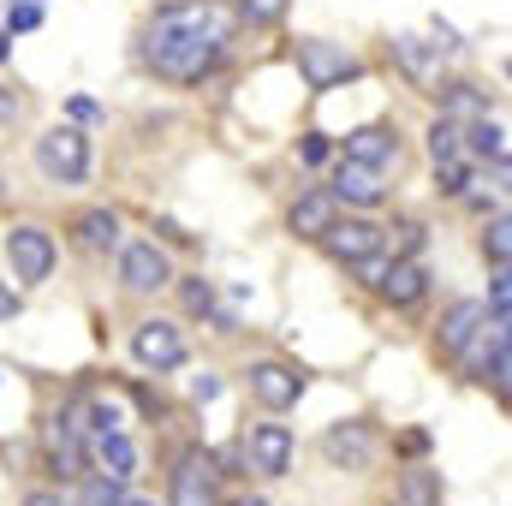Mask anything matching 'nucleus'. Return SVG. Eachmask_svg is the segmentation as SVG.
Listing matches in <instances>:
<instances>
[{"label":"nucleus","instance_id":"obj_12","mask_svg":"<svg viewBox=\"0 0 512 506\" xmlns=\"http://www.w3.org/2000/svg\"><path fill=\"white\" fill-rule=\"evenodd\" d=\"M340 197L334 191H304L298 203H292V215H286V227H292V239H322L334 221H340V209H334Z\"/></svg>","mask_w":512,"mask_h":506},{"label":"nucleus","instance_id":"obj_5","mask_svg":"<svg viewBox=\"0 0 512 506\" xmlns=\"http://www.w3.org/2000/svg\"><path fill=\"white\" fill-rule=\"evenodd\" d=\"M6 262H12V280L36 286V280L54 274V239L42 227H12L6 233Z\"/></svg>","mask_w":512,"mask_h":506},{"label":"nucleus","instance_id":"obj_3","mask_svg":"<svg viewBox=\"0 0 512 506\" xmlns=\"http://www.w3.org/2000/svg\"><path fill=\"white\" fill-rule=\"evenodd\" d=\"M364 66L340 48V42H322V36H304L298 42V78L310 84V90H334V84H346V78H358Z\"/></svg>","mask_w":512,"mask_h":506},{"label":"nucleus","instance_id":"obj_21","mask_svg":"<svg viewBox=\"0 0 512 506\" xmlns=\"http://www.w3.org/2000/svg\"><path fill=\"white\" fill-rule=\"evenodd\" d=\"M477 114H483V96H477L471 84H453V90H447V102H441V120H453V126H459V120H477Z\"/></svg>","mask_w":512,"mask_h":506},{"label":"nucleus","instance_id":"obj_14","mask_svg":"<svg viewBox=\"0 0 512 506\" xmlns=\"http://www.w3.org/2000/svg\"><path fill=\"white\" fill-rule=\"evenodd\" d=\"M334 197H346V203H358V209H376V203L387 197L382 167H364V161H340V167H334Z\"/></svg>","mask_w":512,"mask_h":506},{"label":"nucleus","instance_id":"obj_24","mask_svg":"<svg viewBox=\"0 0 512 506\" xmlns=\"http://www.w3.org/2000/svg\"><path fill=\"white\" fill-rule=\"evenodd\" d=\"M239 18L256 24V30H262V24H280V18H286V0H239Z\"/></svg>","mask_w":512,"mask_h":506},{"label":"nucleus","instance_id":"obj_7","mask_svg":"<svg viewBox=\"0 0 512 506\" xmlns=\"http://www.w3.org/2000/svg\"><path fill=\"white\" fill-rule=\"evenodd\" d=\"M245 459L262 477H286L292 471V429L286 423H256L251 435H245Z\"/></svg>","mask_w":512,"mask_h":506},{"label":"nucleus","instance_id":"obj_27","mask_svg":"<svg viewBox=\"0 0 512 506\" xmlns=\"http://www.w3.org/2000/svg\"><path fill=\"white\" fill-rule=\"evenodd\" d=\"M36 24H42V6H36V0H12V6H6V36H12V30H36Z\"/></svg>","mask_w":512,"mask_h":506},{"label":"nucleus","instance_id":"obj_22","mask_svg":"<svg viewBox=\"0 0 512 506\" xmlns=\"http://www.w3.org/2000/svg\"><path fill=\"white\" fill-rule=\"evenodd\" d=\"M393 54L405 60V72H411V78H429V66H435V54H429L417 36H393Z\"/></svg>","mask_w":512,"mask_h":506},{"label":"nucleus","instance_id":"obj_33","mask_svg":"<svg viewBox=\"0 0 512 506\" xmlns=\"http://www.w3.org/2000/svg\"><path fill=\"white\" fill-rule=\"evenodd\" d=\"M108 429H120V411L114 405H90V435H108Z\"/></svg>","mask_w":512,"mask_h":506},{"label":"nucleus","instance_id":"obj_39","mask_svg":"<svg viewBox=\"0 0 512 506\" xmlns=\"http://www.w3.org/2000/svg\"><path fill=\"white\" fill-rule=\"evenodd\" d=\"M6 42H12V36H6V30H0V60H6Z\"/></svg>","mask_w":512,"mask_h":506},{"label":"nucleus","instance_id":"obj_26","mask_svg":"<svg viewBox=\"0 0 512 506\" xmlns=\"http://www.w3.org/2000/svg\"><path fill=\"white\" fill-rule=\"evenodd\" d=\"M435 167H441V191H447V197H465V191H471V167H465L459 155H453V161H435Z\"/></svg>","mask_w":512,"mask_h":506},{"label":"nucleus","instance_id":"obj_18","mask_svg":"<svg viewBox=\"0 0 512 506\" xmlns=\"http://www.w3.org/2000/svg\"><path fill=\"white\" fill-rule=\"evenodd\" d=\"M96 459H102V477H137V447H131V435L120 429H108V435H96Z\"/></svg>","mask_w":512,"mask_h":506},{"label":"nucleus","instance_id":"obj_1","mask_svg":"<svg viewBox=\"0 0 512 506\" xmlns=\"http://www.w3.org/2000/svg\"><path fill=\"white\" fill-rule=\"evenodd\" d=\"M227 36H233V12L227 6H215V0H173V6L155 12L143 54H149V66L161 78L197 84L203 72H215Z\"/></svg>","mask_w":512,"mask_h":506},{"label":"nucleus","instance_id":"obj_10","mask_svg":"<svg viewBox=\"0 0 512 506\" xmlns=\"http://www.w3.org/2000/svg\"><path fill=\"white\" fill-rule=\"evenodd\" d=\"M376 292H382L387 304L405 310V304H417V298L429 292V268H423L417 256H393V262L382 268V280H376Z\"/></svg>","mask_w":512,"mask_h":506},{"label":"nucleus","instance_id":"obj_2","mask_svg":"<svg viewBox=\"0 0 512 506\" xmlns=\"http://www.w3.org/2000/svg\"><path fill=\"white\" fill-rule=\"evenodd\" d=\"M36 167L54 185H84L90 179V137L78 126H54L36 137Z\"/></svg>","mask_w":512,"mask_h":506},{"label":"nucleus","instance_id":"obj_11","mask_svg":"<svg viewBox=\"0 0 512 506\" xmlns=\"http://www.w3.org/2000/svg\"><path fill=\"white\" fill-rule=\"evenodd\" d=\"M251 393L268 405V411H286V405H298V393H304V376L298 370H286V364H251Z\"/></svg>","mask_w":512,"mask_h":506},{"label":"nucleus","instance_id":"obj_28","mask_svg":"<svg viewBox=\"0 0 512 506\" xmlns=\"http://www.w3.org/2000/svg\"><path fill=\"white\" fill-rule=\"evenodd\" d=\"M423 251V227H417V221H399V227H393V256H417Z\"/></svg>","mask_w":512,"mask_h":506},{"label":"nucleus","instance_id":"obj_36","mask_svg":"<svg viewBox=\"0 0 512 506\" xmlns=\"http://www.w3.org/2000/svg\"><path fill=\"white\" fill-rule=\"evenodd\" d=\"M96 114H102V108H96L90 96H72V120H96Z\"/></svg>","mask_w":512,"mask_h":506},{"label":"nucleus","instance_id":"obj_8","mask_svg":"<svg viewBox=\"0 0 512 506\" xmlns=\"http://www.w3.org/2000/svg\"><path fill=\"white\" fill-rule=\"evenodd\" d=\"M322 453H328L334 465H346V471H370V465H376V429H370V423H334V429L322 435Z\"/></svg>","mask_w":512,"mask_h":506},{"label":"nucleus","instance_id":"obj_20","mask_svg":"<svg viewBox=\"0 0 512 506\" xmlns=\"http://www.w3.org/2000/svg\"><path fill=\"white\" fill-rule=\"evenodd\" d=\"M471 149H477V155H489L495 167H507V126L477 120V126H471Z\"/></svg>","mask_w":512,"mask_h":506},{"label":"nucleus","instance_id":"obj_31","mask_svg":"<svg viewBox=\"0 0 512 506\" xmlns=\"http://www.w3.org/2000/svg\"><path fill=\"white\" fill-rule=\"evenodd\" d=\"M191 399H197V405L221 399V376H209V370H203V376H191Z\"/></svg>","mask_w":512,"mask_h":506},{"label":"nucleus","instance_id":"obj_41","mask_svg":"<svg viewBox=\"0 0 512 506\" xmlns=\"http://www.w3.org/2000/svg\"><path fill=\"white\" fill-rule=\"evenodd\" d=\"M245 506H262V501H245Z\"/></svg>","mask_w":512,"mask_h":506},{"label":"nucleus","instance_id":"obj_37","mask_svg":"<svg viewBox=\"0 0 512 506\" xmlns=\"http://www.w3.org/2000/svg\"><path fill=\"white\" fill-rule=\"evenodd\" d=\"M411 501H435V483L429 477H411Z\"/></svg>","mask_w":512,"mask_h":506},{"label":"nucleus","instance_id":"obj_35","mask_svg":"<svg viewBox=\"0 0 512 506\" xmlns=\"http://www.w3.org/2000/svg\"><path fill=\"white\" fill-rule=\"evenodd\" d=\"M18 316V292H12V280H0V322H12Z\"/></svg>","mask_w":512,"mask_h":506},{"label":"nucleus","instance_id":"obj_13","mask_svg":"<svg viewBox=\"0 0 512 506\" xmlns=\"http://www.w3.org/2000/svg\"><path fill=\"white\" fill-rule=\"evenodd\" d=\"M316 245H328L334 262H358V256H370L382 245V227H376V221H334Z\"/></svg>","mask_w":512,"mask_h":506},{"label":"nucleus","instance_id":"obj_25","mask_svg":"<svg viewBox=\"0 0 512 506\" xmlns=\"http://www.w3.org/2000/svg\"><path fill=\"white\" fill-rule=\"evenodd\" d=\"M429 155H435V161H453V155H459V126H453V120H435V126H429Z\"/></svg>","mask_w":512,"mask_h":506},{"label":"nucleus","instance_id":"obj_16","mask_svg":"<svg viewBox=\"0 0 512 506\" xmlns=\"http://www.w3.org/2000/svg\"><path fill=\"white\" fill-rule=\"evenodd\" d=\"M346 161H364V167H393V161H399V137H393L387 126L346 131Z\"/></svg>","mask_w":512,"mask_h":506},{"label":"nucleus","instance_id":"obj_15","mask_svg":"<svg viewBox=\"0 0 512 506\" xmlns=\"http://www.w3.org/2000/svg\"><path fill=\"white\" fill-rule=\"evenodd\" d=\"M48 465H54L66 483L84 477V441H78V423H72V417H54V423H48Z\"/></svg>","mask_w":512,"mask_h":506},{"label":"nucleus","instance_id":"obj_29","mask_svg":"<svg viewBox=\"0 0 512 506\" xmlns=\"http://www.w3.org/2000/svg\"><path fill=\"white\" fill-rule=\"evenodd\" d=\"M185 310L209 316V310H215V286H209V280H185Z\"/></svg>","mask_w":512,"mask_h":506},{"label":"nucleus","instance_id":"obj_30","mask_svg":"<svg viewBox=\"0 0 512 506\" xmlns=\"http://www.w3.org/2000/svg\"><path fill=\"white\" fill-rule=\"evenodd\" d=\"M84 501H90V506H120V477H96Z\"/></svg>","mask_w":512,"mask_h":506},{"label":"nucleus","instance_id":"obj_4","mask_svg":"<svg viewBox=\"0 0 512 506\" xmlns=\"http://www.w3.org/2000/svg\"><path fill=\"white\" fill-rule=\"evenodd\" d=\"M131 358H137L143 370H179V364L191 358V346H185V334H179L173 322L149 316V322L131 328Z\"/></svg>","mask_w":512,"mask_h":506},{"label":"nucleus","instance_id":"obj_19","mask_svg":"<svg viewBox=\"0 0 512 506\" xmlns=\"http://www.w3.org/2000/svg\"><path fill=\"white\" fill-rule=\"evenodd\" d=\"M72 233H78L84 251H114V245H120V215H114V209H90V215H78Z\"/></svg>","mask_w":512,"mask_h":506},{"label":"nucleus","instance_id":"obj_32","mask_svg":"<svg viewBox=\"0 0 512 506\" xmlns=\"http://www.w3.org/2000/svg\"><path fill=\"white\" fill-rule=\"evenodd\" d=\"M298 161H304V167H322V161H328V137H304V143H298Z\"/></svg>","mask_w":512,"mask_h":506},{"label":"nucleus","instance_id":"obj_23","mask_svg":"<svg viewBox=\"0 0 512 506\" xmlns=\"http://www.w3.org/2000/svg\"><path fill=\"white\" fill-rule=\"evenodd\" d=\"M483 251H489V262H495V268H507V251H512V221H507V215H495V221H489Z\"/></svg>","mask_w":512,"mask_h":506},{"label":"nucleus","instance_id":"obj_34","mask_svg":"<svg viewBox=\"0 0 512 506\" xmlns=\"http://www.w3.org/2000/svg\"><path fill=\"white\" fill-rule=\"evenodd\" d=\"M18 114H24V102H18V96H12V90H0V126H12V120H18Z\"/></svg>","mask_w":512,"mask_h":506},{"label":"nucleus","instance_id":"obj_6","mask_svg":"<svg viewBox=\"0 0 512 506\" xmlns=\"http://www.w3.org/2000/svg\"><path fill=\"white\" fill-rule=\"evenodd\" d=\"M120 280H126V292H161V286H173V262L155 239H137L120 251Z\"/></svg>","mask_w":512,"mask_h":506},{"label":"nucleus","instance_id":"obj_9","mask_svg":"<svg viewBox=\"0 0 512 506\" xmlns=\"http://www.w3.org/2000/svg\"><path fill=\"white\" fill-rule=\"evenodd\" d=\"M173 506H221L215 495V459L209 453H185L173 471Z\"/></svg>","mask_w":512,"mask_h":506},{"label":"nucleus","instance_id":"obj_17","mask_svg":"<svg viewBox=\"0 0 512 506\" xmlns=\"http://www.w3.org/2000/svg\"><path fill=\"white\" fill-rule=\"evenodd\" d=\"M483 322H489V310H483L477 298H459V304L441 316V334H435V340H441V352H447V358H453V352H465V346H471V334H477Z\"/></svg>","mask_w":512,"mask_h":506},{"label":"nucleus","instance_id":"obj_38","mask_svg":"<svg viewBox=\"0 0 512 506\" xmlns=\"http://www.w3.org/2000/svg\"><path fill=\"white\" fill-rule=\"evenodd\" d=\"M24 506H66V501H60V495H30Z\"/></svg>","mask_w":512,"mask_h":506},{"label":"nucleus","instance_id":"obj_40","mask_svg":"<svg viewBox=\"0 0 512 506\" xmlns=\"http://www.w3.org/2000/svg\"><path fill=\"white\" fill-rule=\"evenodd\" d=\"M120 506H155V501H120Z\"/></svg>","mask_w":512,"mask_h":506}]
</instances>
